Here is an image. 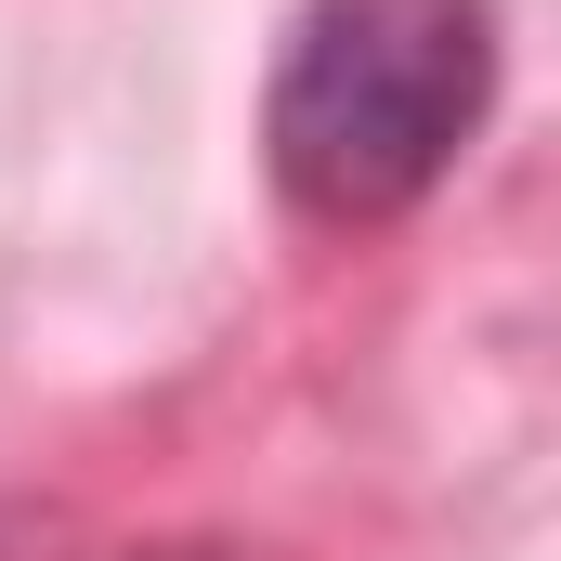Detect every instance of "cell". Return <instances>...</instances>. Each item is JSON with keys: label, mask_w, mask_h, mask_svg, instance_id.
Wrapping results in <instances>:
<instances>
[{"label": "cell", "mask_w": 561, "mask_h": 561, "mask_svg": "<svg viewBox=\"0 0 561 561\" xmlns=\"http://www.w3.org/2000/svg\"><path fill=\"white\" fill-rule=\"evenodd\" d=\"M483 105H496V13L483 0H300L262 144H275L287 209L392 222L470 157Z\"/></svg>", "instance_id": "obj_1"}]
</instances>
